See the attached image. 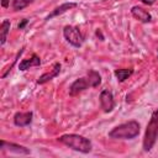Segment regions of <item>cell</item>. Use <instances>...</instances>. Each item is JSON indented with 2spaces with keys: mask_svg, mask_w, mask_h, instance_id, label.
<instances>
[{
  "mask_svg": "<svg viewBox=\"0 0 158 158\" xmlns=\"http://www.w3.org/2000/svg\"><path fill=\"white\" fill-rule=\"evenodd\" d=\"M101 83V77L96 70H89L86 73L85 77L78 78L77 80H74L72 83V85L69 86V95L70 96H75L78 94H80L81 91L86 90L88 88H96L99 86Z\"/></svg>",
  "mask_w": 158,
  "mask_h": 158,
  "instance_id": "6da1fadb",
  "label": "cell"
},
{
  "mask_svg": "<svg viewBox=\"0 0 158 158\" xmlns=\"http://www.w3.org/2000/svg\"><path fill=\"white\" fill-rule=\"evenodd\" d=\"M58 141L63 144H65L67 147L80 152V153H89L93 149V144L90 142L89 138L77 135V133H67V135H62L60 137H58Z\"/></svg>",
  "mask_w": 158,
  "mask_h": 158,
  "instance_id": "7a4b0ae2",
  "label": "cell"
},
{
  "mask_svg": "<svg viewBox=\"0 0 158 158\" xmlns=\"http://www.w3.org/2000/svg\"><path fill=\"white\" fill-rule=\"evenodd\" d=\"M139 133V123L135 120L121 123L109 132V137L114 139H132Z\"/></svg>",
  "mask_w": 158,
  "mask_h": 158,
  "instance_id": "3957f363",
  "label": "cell"
},
{
  "mask_svg": "<svg viewBox=\"0 0 158 158\" xmlns=\"http://www.w3.org/2000/svg\"><path fill=\"white\" fill-rule=\"evenodd\" d=\"M157 137H158V115L157 112L154 111L148 125H147V128H146V132H144V137H143V149L146 152H149L156 141H157Z\"/></svg>",
  "mask_w": 158,
  "mask_h": 158,
  "instance_id": "277c9868",
  "label": "cell"
},
{
  "mask_svg": "<svg viewBox=\"0 0 158 158\" xmlns=\"http://www.w3.org/2000/svg\"><path fill=\"white\" fill-rule=\"evenodd\" d=\"M63 36H64L65 41L69 44H72L73 47H77V48L81 47V44L84 42L83 35H81L79 27H77V26H70V25L64 26V28H63Z\"/></svg>",
  "mask_w": 158,
  "mask_h": 158,
  "instance_id": "5b68a950",
  "label": "cell"
},
{
  "mask_svg": "<svg viewBox=\"0 0 158 158\" xmlns=\"http://www.w3.org/2000/svg\"><path fill=\"white\" fill-rule=\"evenodd\" d=\"M99 100H100V106L104 110V112H111L114 110V107H115V100H114V95H112V93L110 90L104 89L100 93Z\"/></svg>",
  "mask_w": 158,
  "mask_h": 158,
  "instance_id": "8992f818",
  "label": "cell"
},
{
  "mask_svg": "<svg viewBox=\"0 0 158 158\" xmlns=\"http://www.w3.org/2000/svg\"><path fill=\"white\" fill-rule=\"evenodd\" d=\"M0 149L1 151H7L10 153H16V154H30V149L26 148L25 146L16 144L12 142H7L5 139L0 141Z\"/></svg>",
  "mask_w": 158,
  "mask_h": 158,
  "instance_id": "52a82bcc",
  "label": "cell"
},
{
  "mask_svg": "<svg viewBox=\"0 0 158 158\" xmlns=\"http://www.w3.org/2000/svg\"><path fill=\"white\" fill-rule=\"evenodd\" d=\"M78 6V4L77 2H72V1H68V2H63L62 5H59V6H57L56 9H53L52 11H51V14H48L47 16H46V21H48V20H52L53 17H57V16H59V15H62V14H65L67 11H69V10H72V9H74V7H77Z\"/></svg>",
  "mask_w": 158,
  "mask_h": 158,
  "instance_id": "ba28073f",
  "label": "cell"
},
{
  "mask_svg": "<svg viewBox=\"0 0 158 158\" xmlns=\"http://www.w3.org/2000/svg\"><path fill=\"white\" fill-rule=\"evenodd\" d=\"M60 68H62V67H60L59 63H54V64L52 65V68H51L48 72H46V73H43L42 75L38 77V79H37V84H46L47 81L54 79L57 75H59V73H60Z\"/></svg>",
  "mask_w": 158,
  "mask_h": 158,
  "instance_id": "9c48e42d",
  "label": "cell"
},
{
  "mask_svg": "<svg viewBox=\"0 0 158 158\" xmlns=\"http://www.w3.org/2000/svg\"><path fill=\"white\" fill-rule=\"evenodd\" d=\"M32 116L33 115H32L31 111H25V112L19 111V112H16L14 115V123L16 126H19V127H25V126L31 123Z\"/></svg>",
  "mask_w": 158,
  "mask_h": 158,
  "instance_id": "30bf717a",
  "label": "cell"
},
{
  "mask_svg": "<svg viewBox=\"0 0 158 158\" xmlns=\"http://www.w3.org/2000/svg\"><path fill=\"white\" fill-rule=\"evenodd\" d=\"M131 15H132L136 20H138V21H141V22H144V23H147V22H149V21L152 20L151 14H149L147 10H144L143 7H141V6H132V9H131Z\"/></svg>",
  "mask_w": 158,
  "mask_h": 158,
  "instance_id": "8fae6325",
  "label": "cell"
},
{
  "mask_svg": "<svg viewBox=\"0 0 158 158\" xmlns=\"http://www.w3.org/2000/svg\"><path fill=\"white\" fill-rule=\"evenodd\" d=\"M38 65H41V59H40V57H38L37 54H32L31 58L22 59V60L20 62L19 69L22 70V72H25V70H27V69H30V68H32V67H38Z\"/></svg>",
  "mask_w": 158,
  "mask_h": 158,
  "instance_id": "7c38bea8",
  "label": "cell"
},
{
  "mask_svg": "<svg viewBox=\"0 0 158 158\" xmlns=\"http://www.w3.org/2000/svg\"><path fill=\"white\" fill-rule=\"evenodd\" d=\"M10 27H11V23L9 20H4L0 25V44L4 46L6 40H7V35L10 32Z\"/></svg>",
  "mask_w": 158,
  "mask_h": 158,
  "instance_id": "4fadbf2b",
  "label": "cell"
},
{
  "mask_svg": "<svg viewBox=\"0 0 158 158\" xmlns=\"http://www.w3.org/2000/svg\"><path fill=\"white\" fill-rule=\"evenodd\" d=\"M132 73H133V69H131V68H123V69H116L115 72H114V74H115V77H116V79L120 81V83H122V81H125L128 77H131L132 75Z\"/></svg>",
  "mask_w": 158,
  "mask_h": 158,
  "instance_id": "5bb4252c",
  "label": "cell"
},
{
  "mask_svg": "<svg viewBox=\"0 0 158 158\" xmlns=\"http://www.w3.org/2000/svg\"><path fill=\"white\" fill-rule=\"evenodd\" d=\"M33 0H12V9L15 11H20L25 7H27Z\"/></svg>",
  "mask_w": 158,
  "mask_h": 158,
  "instance_id": "9a60e30c",
  "label": "cell"
},
{
  "mask_svg": "<svg viewBox=\"0 0 158 158\" xmlns=\"http://www.w3.org/2000/svg\"><path fill=\"white\" fill-rule=\"evenodd\" d=\"M27 22H28V21H27L26 19H23V20H22V21L19 23V26H17V27H19V30H22V28H23V27L27 25Z\"/></svg>",
  "mask_w": 158,
  "mask_h": 158,
  "instance_id": "2e32d148",
  "label": "cell"
},
{
  "mask_svg": "<svg viewBox=\"0 0 158 158\" xmlns=\"http://www.w3.org/2000/svg\"><path fill=\"white\" fill-rule=\"evenodd\" d=\"M9 5H10V0H1V6L4 9H7Z\"/></svg>",
  "mask_w": 158,
  "mask_h": 158,
  "instance_id": "e0dca14e",
  "label": "cell"
},
{
  "mask_svg": "<svg viewBox=\"0 0 158 158\" xmlns=\"http://www.w3.org/2000/svg\"><path fill=\"white\" fill-rule=\"evenodd\" d=\"M138 1H141V2H143L146 5H153L156 2V0H138Z\"/></svg>",
  "mask_w": 158,
  "mask_h": 158,
  "instance_id": "ac0fdd59",
  "label": "cell"
},
{
  "mask_svg": "<svg viewBox=\"0 0 158 158\" xmlns=\"http://www.w3.org/2000/svg\"><path fill=\"white\" fill-rule=\"evenodd\" d=\"M156 112H157V115H158V110H156Z\"/></svg>",
  "mask_w": 158,
  "mask_h": 158,
  "instance_id": "d6986e66",
  "label": "cell"
}]
</instances>
